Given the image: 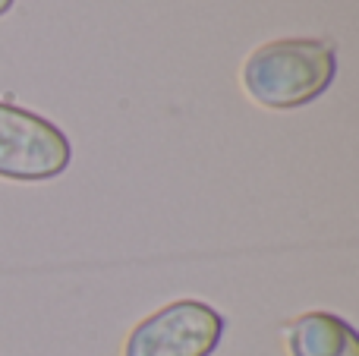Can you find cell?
<instances>
[{
	"mask_svg": "<svg viewBox=\"0 0 359 356\" xmlns=\"http://www.w3.org/2000/svg\"><path fill=\"white\" fill-rule=\"evenodd\" d=\"M73 161L67 132L35 111L0 101V177L16 183H44Z\"/></svg>",
	"mask_w": 359,
	"mask_h": 356,
	"instance_id": "obj_2",
	"label": "cell"
},
{
	"mask_svg": "<svg viewBox=\"0 0 359 356\" xmlns=\"http://www.w3.org/2000/svg\"><path fill=\"white\" fill-rule=\"evenodd\" d=\"M290 356H359V334L341 315L316 309L284 328Z\"/></svg>",
	"mask_w": 359,
	"mask_h": 356,
	"instance_id": "obj_4",
	"label": "cell"
},
{
	"mask_svg": "<svg viewBox=\"0 0 359 356\" xmlns=\"http://www.w3.org/2000/svg\"><path fill=\"white\" fill-rule=\"evenodd\" d=\"M337 54L322 38H278L255 48L243 63V88L268 111H293L328 92Z\"/></svg>",
	"mask_w": 359,
	"mask_h": 356,
	"instance_id": "obj_1",
	"label": "cell"
},
{
	"mask_svg": "<svg viewBox=\"0 0 359 356\" xmlns=\"http://www.w3.org/2000/svg\"><path fill=\"white\" fill-rule=\"evenodd\" d=\"M13 4H16V0H0V16H6V13L13 10Z\"/></svg>",
	"mask_w": 359,
	"mask_h": 356,
	"instance_id": "obj_5",
	"label": "cell"
},
{
	"mask_svg": "<svg viewBox=\"0 0 359 356\" xmlns=\"http://www.w3.org/2000/svg\"><path fill=\"white\" fill-rule=\"evenodd\" d=\"M224 328L227 322L211 303L174 300L126 334L123 356H211Z\"/></svg>",
	"mask_w": 359,
	"mask_h": 356,
	"instance_id": "obj_3",
	"label": "cell"
}]
</instances>
